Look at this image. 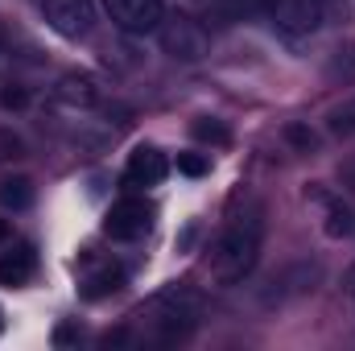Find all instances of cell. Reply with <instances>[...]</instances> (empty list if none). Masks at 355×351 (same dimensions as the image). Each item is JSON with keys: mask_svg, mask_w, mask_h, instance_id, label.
<instances>
[{"mask_svg": "<svg viewBox=\"0 0 355 351\" xmlns=\"http://www.w3.org/2000/svg\"><path fill=\"white\" fill-rule=\"evenodd\" d=\"M261 244H265V219H261V211H248V215L232 219L227 232L215 244V257H211L215 281L219 285H240L257 268V261H261Z\"/></svg>", "mask_w": 355, "mask_h": 351, "instance_id": "obj_1", "label": "cell"}, {"mask_svg": "<svg viewBox=\"0 0 355 351\" xmlns=\"http://www.w3.org/2000/svg\"><path fill=\"white\" fill-rule=\"evenodd\" d=\"M145 314L153 318V335L162 343H182L198 323V298L186 293V289H170V293L153 298Z\"/></svg>", "mask_w": 355, "mask_h": 351, "instance_id": "obj_2", "label": "cell"}, {"mask_svg": "<svg viewBox=\"0 0 355 351\" xmlns=\"http://www.w3.org/2000/svg\"><path fill=\"white\" fill-rule=\"evenodd\" d=\"M103 12L124 33H157L162 21H166L162 0H103Z\"/></svg>", "mask_w": 355, "mask_h": 351, "instance_id": "obj_3", "label": "cell"}, {"mask_svg": "<svg viewBox=\"0 0 355 351\" xmlns=\"http://www.w3.org/2000/svg\"><path fill=\"white\" fill-rule=\"evenodd\" d=\"M265 12L289 37H310L322 25V0H265Z\"/></svg>", "mask_w": 355, "mask_h": 351, "instance_id": "obj_4", "label": "cell"}, {"mask_svg": "<svg viewBox=\"0 0 355 351\" xmlns=\"http://www.w3.org/2000/svg\"><path fill=\"white\" fill-rule=\"evenodd\" d=\"M157 33H162V50L178 62H198L207 54V29L190 17H166Z\"/></svg>", "mask_w": 355, "mask_h": 351, "instance_id": "obj_5", "label": "cell"}, {"mask_svg": "<svg viewBox=\"0 0 355 351\" xmlns=\"http://www.w3.org/2000/svg\"><path fill=\"white\" fill-rule=\"evenodd\" d=\"M42 17L54 33L62 37H83L95 25V4L91 0H42Z\"/></svg>", "mask_w": 355, "mask_h": 351, "instance_id": "obj_6", "label": "cell"}, {"mask_svg": "<svg viewBox=\"0 0 355 351\" xmlns=\"http://www.w3.org/2000/svg\"><path fill=\"white\" fill-rule=\"evenodd\" d=\"M149 223H153V207L145 198H120V203H112V211L103 219V232L112 240H137V236L149 232Z\"/></svg>", "mask_w": 355, "mask_h": 351, "instance_id": "obj_7", "label": "cell"}, {"mask_svg": "<svg viewBox=\"0 0 355 351\" xmlns=\"http://www.w3.org/2000/svg\"><path fill=\"white\" fill-rule=\"evenodd\" d=\"M170 174V162L166 153H157L153 145H137L128 153V170H124V186L132 190H149V186H162V178Z\"/></svg>", "mask_w": 355, "mask_h": 351, "instance_id": "obj_8", "label": "cell"}, {"mask_svg": "<svg viewBox=\"0 0 355 351\" xmlns=\"http://www.w3.org/2000/svg\"><path fill=\"white\" fill-rule=\"evenodd\" d=\"M33 268H37V257H33V248H12V252H4L0 257V285L4 289H21L29 277H33Z\"/></svg>", "mask_w": 355, "mask_h": 351, "instance_id": "obj_9", "label": "cell"}, {"mask_svg": "<svg viewBox=\"0 0 355 351\" xmlns=\"http://www.w3.org/2000/svg\"><path fill=\"white\" fill-rule=\"evenodd\" d=\"M54 95H58L67 108H91V103L99 99V91H95V83H91V75H62L58 87H54Z\"/></svg>", "mask_w": 355, "mask_h": 351, "instance_id": "obj_10", "label": "cell"}, {"mask_svg": "<svg viewBox=\"0 0 355 351\" xmlns=\"http://www.w3.org/2000/svg\"><path fill=\"white\" fill-rule=\"evenodd\" d=\"M120 285H124V268H120V264H103L99 273H91L87 281H83V298H87V302H99V298L116 293Z\"/></svg>", "mask_w": 355, "mask_h": 351, "instance_id": "obj_11", "label": "cell"}, {"mask_svg": "<svg viewBox=\"0 0 355 351\" xmlns=\"http://www.w3.org/2000/svg\"><path fill=\"white\" fill-rule=\"evenodd\" d=\"M322 215H327V236L343 240V236L355 232V215L343 198H322Z\"/></svg>", "mask_w": 355, "mask_h": 351, "instance_id": "obj_12", "label": "cell"}, {"mask_svg": "<svg viewBox=\"0 0 355 351\" xmlns=\"http://www.w3.org/2000/svg\"><path fill=\"white\" fill-rule=\"evenodd\" d=\"M33 203V182L29 178H0V207H12V211H25Z\"/></svg>", "mask_w": 355, "mask_h": 351, "instance_id": "obj_13", "label": "cell"}, {"mask_svg": "<svg viewBox=\"0 0 355 351\" xmlns=\"http://www.w3.org/2000/svg\"><path fill=\"white\" fill-rule=\"evenodd\" d=\"M211 8L223 21H244L252 12H265V0H211Z\"/></svg>", "mask_w": 355, "mask_h": 351, "instance_id": "obj_14", "label": "cell"}, {"mask_svg": "<svg viewBox=\"0 0 355 351\" xmlns=\"http://www.w3.org/2000/svg\"><path fill=\"white\" fill-rule=\"evenodd\" d=\"M327 75H331L335 83H339V79H343V83H352V79H355V46H347V50H339V54L331 58Z\"/></svg>", "mask_w": 355, "mask_h": 351, "instance_id": "obj_15", "label": "cell"}, {"mask_svg": "<svg viewBox=\"0 0 355 351\" xmlns=\"http://www.w3.org/2000/svg\"><path fill=\"white\" fill-rule=\"evenodd\" d=\"M194 137L207 141V145H227L232 141L227 124H219V120H194Z\"/></svg>", "mask_w": 355, "mask_h": 351, "instance_id": "obj_16", "label": "cell"}, {"mask_svg": "<svg viewBox=\"0 0 355 351\" xmlns=\"http://www.w3.org/2000/svg\"><path fill=\"white\" fill-rule=\"evenodd\" d=\"M285 141H289L297 153L318 149V137H314V128H310V124H285Z\"/></svg>", "mask_w": 355, "mask_h": 351, "instance_id": "obj_17", "label": "cell"}, {"mask_svg": "<svg viewBox=\"0 0 355 351\" xmlns=\"http://www.w3.org/2000/svg\"><path fill=\"white\" fill-rule=\"evenodd\" d=\"M178 170L186 178H202L207 170H211V162L202 157V153H178Z\"/></svg>", "mask_w": 355, "mask_h": 351, "instance_id": "obj_18", "label": "cell"}, {"mask_svg": "<svg viewBox=\"0 0 355 351\" xmlns=\"http://www.w3.org/2000/svg\"><path fill=\"white\" fill-rule=\"evenodd\" d=\"M21 153H25L21 137H17V132H4V128H0V166H4V162H12V157H21Z\"/></svg>", "mask_w": 355, "mask_h": 351, "instance_id": "obj_19", "label": "cell"}, {"mask_svg": "<svg viewBox=\"0 0 355 351\" xmlns=\"http://www.w3.org/2000/svg\"><path fill=\"white\" fill-rule=\"evenodd\" d=\"M0 103H4L8 112H17V108H25V103H29V95H25V87H4V91H0Z\"/></svg>", "mask_w": 355, "mask_h": 351, "instance_id": "obj_20", "label": "cell"}, {"mask_svg": "<svg viewBox=\"0 0 355 351\" xmlns=\"http://www.w3.org/2000/svg\"><path fill=\"white\" fill-rule=\"evenodd\" d=\"M8 240V219H0V244Z\"/></svg>", "mask_w": 355, "mask_h": 351, "instance_id": "obj_21", "label": "cell"}]
</instances>
